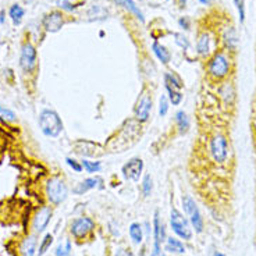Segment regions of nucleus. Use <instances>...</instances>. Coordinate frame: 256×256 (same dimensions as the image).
I'll use <instances>...</instances> for the list:
<instances>
[{"instance_id":"nucleus-31","label":"nucleus","mask_w":256,"mask_h":256,"mask_svg":"<svg viewBox=\"0 0 256 256\" xmlns=\"http://www.w3.org/2000/svg\"><path fill=\"white\" fill-rule=\"evenodd\" d=\"M52 244H53V236H52V234H46L45 237H44V240H42L40 245H39V250H38L39 256L45 255L46 250L50 248Z\"/></svg>"},{"instance_id":"nucleus-21","label":"nucleus","mask_w":256,"mask_h":256,"mask_svg":"<svg viewBox=\"0 0 256 256\" xmlns=\"http://www.w3.org/2000/svg\"><path fill=\"white\" fill-rule=\"evenodd\" d=\"M166 250L167 252H170V254H184L186 252V246H184V244L181 242L180 240L177 238H167L166 240Z\"/></svg>"},{"instance_id":"nucleus-3","label":"nucleus","mask_w":256,"mask_h":256,"mask_svg":"<svg viewBox=\"0 0 256 256\" xmlns=\"http://www.w3.org/2000/svg\"><path fill=\"white\" fill-rule=\"evenodd\" d=\"M230 58L228 56L223 53V52H218L209 62L208 66V71L210 74L212 78L214 80H222V78L227 77L228 72H230Z\"/></svg>"},{"instance_id":"nucleus-34","label":"nucleus","mask_w":256,"mask_h":256,"mask_svg":"<svg viewBox=\"0 0 256 256\" xmlns=\"http://www.w3.org/2000/svg\"><path fill=\"white\" fill-rule=\"evenodd\" d=\"M234 4L237 7L238 14H240V21H245V0H234Z\"/></svg>"},{"instance_id":"nucleus-19","label":"nucleus","mask_w":256,"mask_h":256,"mask_svg":"<svg viewBox=\"0 0 256 256\" xmlns=\"http://www.w3.org/2000/svg\"><path fill=\"white\" fill-rule=\"evenodd\" d=\"M174 120L177 122V127H178L180 134H186V131L190 130V118H188V116L184 110H180L176 113V117H174Z\"/></svg>"},{"instance_id":"nucleus-30","label":"nucleus","mask_w":256,"mask_h":256,"mask_svg":"<svg viewBox=\"0 0 256 256\" xmlns=\"http://www.w3.org/2000/svg\"><path fill=\"white\" fill-rule=\"evenodd\" d=\"M56 256H71V242L67 240L63 244H58L56 248Z\"/></svg>"},{"instance_id":"nucleus-29","label":"nucleus","mask_w":256,"mask_h":256,"mask_svg":"<svg viewBox=\"0 0 256 256\" xmlns=\"http://www.w3.org/2000/svg\"><path fill=\"white\" fill-rule=\"evenodd\" d=\"M152 190H154V180L149 174H146L142 180V192L145 196H149L152 194Z\"/></svg>"},{"instance_id":"nucleus-6","label":"nucleus","mask_w":256,"mask_h":256,"mask_svg":"<svg viewBox=\"0 0 256 256\" xmlns=\"http://www.w3.org/2000/svg\"><path fill=\"white\" fill-rule=\"evenodd\" d=\"M210 154L212 158L214 159L216 163H224L228 156V145L227 140L223 135H214L210 141Z\"/></svg>"},{"instance_id":"nucleus-5","label":"nucleus","mask_w":256,"mask_h":256,"mask_svg":"<svg viewBox=\"0 0 256 256\" xmlns=\"http://www.w3.org/2000/svg\"><path fill=\"white\" fill-rule=\"evenodd\" d=\"M182 208L186 210V216L190 218V222H191L192 227L195 228L196 232H202L204 231V218H202V214L199 212V208L195 204V200L191 198V196H184L182 198Z\"/></svg>"},{"instance_id":"nucleus-23","label":"nucleus","mask_w":256,"mask_h":256,"mask_svg":"<svg viewBox=\"0 0 256 256\" xmlns=\"http://www.w3.org/2000/svg\"><path fill=\"white\" fill-rule=\"evenodd\" d=\"M164 85H168L174 90H181L184 86V84L181 81V78L176 74V72H166L164 74Z\"/></svg>"},{"instance_id":"nucleus-38","label":"nucleus","mask_w":256,"mask_h":256,"mask_svg":"<svg viewBox=\"0 0 256 256\" xmlns=\"http://www.w3.org/2000/svg\"><path fill=\"white\" fill-rule=\"evenodd\" d=\"M116 256H134V255H132L130 250L120 248V250H117V252H116Z\"/></svg>"},{"instance_id":"nucleus-7","label":"nucleus","mask_w":256,"mask_h":256,"mask_svg":"<svg viewBox=\"0 0 256 256\" xmlns=\"http://www.w3.org/2000/svg\"><path fill=\"white\" fill-rule=\"evenodd\" d=\"M95 228V222L90 218H77L72 220L70 231L71 234L78 240L85 238L88 234H90Z\"/></svg>"},{"instance_id":"nucleus-20","label":"nucleus","mask_w":256,"mask_h":256,"mask_svg":"<svg viewBox=\"0 0 256 256\" xmlns=\"http://www.w3.org/2000/svg\"><path fill=\"white\" fill-rule=\"evenodd\" d=\"M35 250H36V238L30 236L21 245V254L22 256H35Z\"/></svg>"},{"instance_id":"nucleus-26","label":"nucleus","mask_w":256,"mask_h":256,"mask_svg":"<svg viewBox=\"0 0 256 256\" xmlns=\"http://www.w3.org/2000/svg\"><path fill=\"white\" fill-rule=\"evenodd\" d=\"M10 17L13 20L14 24L18 26L20 22H21V20H22V17H24V8L21 6H18V4L12 6V8H10Z\"/></svg>"},{"instance_id":"nucleus-15","label":"nucleus","mask_w":256,"mask_h":256,"mask_svg":"<svg viewBox=\"0 0 256 256\" xmlns=\"http://www.w3.org/2000/svg\"><path fill=\"white\" fill-rule=\"evenodd\" d=\"M212 49V39L210 35L209 34H200L198 38V42H196V52H198L199 56H202V58H205L208 56L209 53H210Z\"/></svg>"},{"instance_id":"nucleus-27","label":"nucleus","mask_w":256,"mask_h":256,"mask_svg":"<svg viewBox=\"0 0 256 256\" xmlns=\"http://www.w3.org/2000/svg\"><path fill=\"white\" fill-rule=\"evenodd\" d=\"M166 86L167 92H168V100L173 103L174 106H178L180 103L182 102V95H181V92H178L177 90H174L172 86H168V85H164Z\"/></svg>"},{"instance_id":"nucleus-39","label":"nucleus","mask_w":256,"mask_h":256,"mask_svg":"<svg viewBox=\"0 0 256 256\" xmlns=\"http://www.w3.org/2000/svg\"><path fill=\"white\" fill-rule=\"evenodd\" d=\"M199 3L200 4H205V6H209L212 3V0H199Z\"/></svg>"},{"instance_id":"nucleus-22","label":"nucleus","mask_w":256,"mask_h":256,"mask_svg":"<svg viewBox=\"0 0 256 256\" xmlns=\"http://www.w3.org/2000/svg\"><path fill=\"white\" fill-rule=\"evenodd\" d=\"M128 232H130V237H131L135 245H140L144 241V230H142V226L140 223L131 224Z\"/></svg>"},{"instance_id":"nucleus-17","label":"nucleus","mask_w":256,"mask_h":256,"mask_svg":"<svg viewBox=\"0 0 256 256\" xmlns=\"http://www.w3.org/2000/svg\"><path fill=\"white\" fill-rule=\"evenodd\" d=\"M152 50H154V56L159 58L163 64H168V62L172 60V53L167 50L166 46H163L162 44H159V42H154Z\"/></svg>"},{"instance_id":"nucleus-12","label":"nucleus","mask_w":256,"mask_h":256,"mask_svg":"<svg viewBox=\"0 0 256 256\" xmlns=\"http://www.w3.org/2000/svg\"><path fill=\"white\" fill-rule=\"evenodd\" d=\"M42 24H44V26H45V30L48 32L60 31L64 24L63 14L60 13V12H50L49 14H46L45 18L42 21Z\"/></svg>"},{"instance_id":"nucleus-41","label":"nucleus","mask_w":256,"mask_h":256,"mask_svg":"<svg viewBox=\"0 0 256 256\" xmlns=\"http://www.w3.org/2000/svg\"><path fill=\"white\" fill-rule=\"evenodd\" d=\"M180 3H181V6H186V0H180Z\"/></svg>"},{"instance_id":"nucleus-9","label":"nucleus","mask_w":256,"mask_h":256,"mask_svg":"<svg viewBox=\"0 0 256 256\" xmlns=\"http://www.w3.org/2000/svg\"><path fill=\"white\" fill-rule=\"evenodd\" d=\"M154 252L152 256H159L162 250V242L166 241V230H164V224L160 223L159 212H154Z\"/></svg>"},{"instance_id":"nucleus-16","label":"nucleus","mask_w":256,"mask_h":256,"mask_svg":"<svg viewBox=\"0 0 256 256\" xmlns=\"http://www.w3.org/2000/svg\"><path fill=\"white\" fill-rule=\"evenodd\" d=\"M223 42L227 49H230V50H236V49H237L238 35L234 26H228V28L224 31Z\"/></svg>"},{"instance_id":"nucleus-2","label":"nucleus","mask_w":256,"mask_h":256,"mask_svg":"<svg viewBox=\"0 0 256 256\" xmlns=\"http://www.w3.org/2000/svg\"><path fill=\"white\" fill-rule=\"evenodd\" d=\"M68 190L63 180L58 177H53L46 184V196L52 205H60L67 199Z\"/></svg>"},{"instance_id":"nucleus-36","label":"nucleus","mask_w":256,"mask_h":256,"mask_svg":"<svg viewBox=\"0 0 256 256\" xmlns=\"http://www.w3.org/2000/svg\"><path fill=\"white\" fill-rule=\"evenodd\" d=\"M56 3L62 10H66V12H74L76 10V6L71 3L70 0H58Z\"/></svg>"},{"instance_id":"nucleus-13","label":"nucleus","mask_w":256,"mask_h":256,"mask_svg":"<svg viewBox=\"0 0 256 256\" xmlns=\"http://www.w3.org/2000/svg\"><path fill=\"white\" fill-rule=\"evenodd\" d=\"M52 208L49 206H44L40 210L36 213V216L34 218V230L36 232H42L45 231V228L48 227V224L50 222L52 218Z\"/></svg>"},{"instance_id":"nucleus-8","label":"nucleus","mask_w":256,"mask_h":256,"mask_svg":"<svg viewBox=\"0 0 256 256\" xmlns=\"http://www.w3.org/2000/svg\"><path fill=\"white\" fill-rule=\"evenodd\" d=\"M122 176L126 177L130 181H140L142 176V172H144V162L140 158H132V159H130L122 166Z\"/></svg>"},{"instance_id":"nucleus-4","label":"nucleus","mask_w":256,"mask_h":256,"mask_svg":"<svg viewBox=\"0 0 256 256\" xmlns=\"http://www.w3.org/2000/svg\"><path fill=\"white\" fill-rule=\"evenodd\" d=\"M170 226H172V230L176 232V236L181 238V240L190 241L192 238V230L190 222L176 208H173L172 213H170Z\"/></svg>"},{"instance_id":"nucleus-24","label":"nucleus","mask_w":256,"mask_h":256,"mask_svg":"<svg viewBox=\"0 0 256 256\" xmlns=\"http://www.w3.org/2000/svg\"><path fill=\"white\" fill-rule=\"evenodd\" d=\"M81 164H82L84 170H85L86 173H99L100 168H102L100 162H90V160L84 159L82 162H81Z\"/></svg>"},{"instance_id":"nucleus-14","label":"nucleus","mask_w":256,"mask_h":256,"mask_svg":"<svg viewBox=\"0 0 256 256\" xmlns=\"http://www.w3.org/2000/svg\"><path fill=\"white\" fill-rule=\"evenodd\" d=\"M102 184L103 180L100 178V177H90V178L81 181V182L72 190V192H74L76 195H84L85 192L90 191V190H94V188H102Z\"/></svg>"},{"instance_id":"nucleus-18","label":"nucleus","mask_w":256,"mask_h":256,"mask_svg":"<svg viewBox=\"0 0 256 256\" xmlns=\"http://www.w3.org/2000/svg\"><path fill=\"white\" fill-rule=\"evenodd\" d=\"M116 3L118 4V6L124 7L126 10H128L130 13H132L136 17V18L140 20L141 22H144L145 21V18H144V14H142V12L140 10V7L135 4L132 0H116Z\"/></svg>"},{"instance_id":"nucleus-28","label":"nucleus","mask_w":256,"mask_h":256,"mask_svg":"<svg viewBox=\"0 0 256 256\" xmlns=\"http://www.w3.org/2000/svg\"><path fill=\"white\" fill-rule=\"evenodd\" d=\"M0 120H3V122H17V116H16L13 110L0 106Z\"/></svg>"},{"instance_id":"nucleus-10","label":"nucleus","mask_w":256,"mask_h":256,"mask_svg":"<svg viewBox=\"0 0 256 256\" xmlns=\"http://www.w3.org/2000/svg\"><path fill=\"white\" fill-rule=\"evenodd\" d=\"M20 66L26 72H31L35 68V66H36V50L31 44H26L22 46L21 58H20Z\"/></svg>"},{"instance_id":"nucleus-37","label":"nucleus","mask_w":256,"mask_h":256,"mask_svg":"<svg viewBox=\"0 0 256 256\" xmlns=\"http://www.w3.org/2000/svg\"><path fill=\"white\" fill-rule=\"evenodd\" d=\"M178 24L181 28H184V30H190L191 28V24H190V20L186 18V17H181L178 20Z\"/></svg>"},{"instance_id":"nucleus-11","label":"nucleus","mask_w":256,"mask_h":256,"mask_svg":"<svg viewBox=\"0 0 256 256\" xmlns=\"http://www.w3.org/2000/svg\"><path fill=\"white\" fill-rule=\"evenodd\" d=\"M150 112H152V98H150V95H148L146 94V95L142 96L141 99L138 100V103H136V108H135V118L141 122H148Z\"/></svg>"},{"instance_id":"nucleus-1","label":"nucleus","mask_w":256,"mask_h":256,"mask_svg":"<svg viewBox=\"0 0 256 256\" xmlns=\"http://www.w3.org/2000/svg\"><path fill=\"white\" fill-rule=\"evenodd\" d=\"M39 128L46 136L56 138L63 131V122L54 110L45 109L39 114Z\"/></svg>"},{"instance_id":"nucleus-25","label":"nucleus","mask_w":256,"mask_h":256,"mask_svg":"<svg viewBox=\"0 0 256 256\" xmlns=\"http://www.w3.org/2000/svg\"><path fill=\"white\" fill-rule=\"evenodd\" d=\"M220 95H222V98H223L224 100H226L227 103L232 102L234 95H236L232 85H230V84H224L223 86L220 88Z\"/></svg>"},{"instance_id":"nucleus-33","label":"nucleus","mask_w":256,"mask_h":256,"mask_svg":"<svg viewBox=\"0 0 256 256\" xmlns=\"http://www.w3.org/2000/svg\"><path fill=\"white\" fill-rule=\"evenodd\" d=\"M176 38V44L181 48V49H188L190 48V40L186 36H184L182 34H174Z\"/></svg>"},{"instance_id":"nucleus-35","label":"nucleus","mask_w":256,"mask_h":256,"mask_svg":"<svg viewBox=\"0 0 256 256\" xmlns=\"http://www.w3.org/2000/svg\"><path fill=\"white\" fill-rule=\"evenodd\" d=\"M66 162H67V164L74 170V172H77V173H81L84 170L82 164H81V162H77L76 159H71V158H67L66 159Z\"/></svg>"},{"instance_id":"nucleus-40","label":"nucleus","mask_w":256,"mask_h":256,"mask_svg":"<svg viewBox=\"0 0 256 256\" xmlns=\"http://www.w3.org/2000/svg\"><path fill=\"white\" fill-rule=\"evenodd\" d=\"M212 256H224L223 254H222V252H214V254H213V255Z\"/></svg>"},{"instance_id":"nucleus-32","label":"nucleus","mask_w":256,"mask_h":256,"mask_svg":"<svg viewBox=\"0 0 256 256\" xmlns=\"http://www.w3.org/2000/svg\"><path fill=\"white\" fill-rule=\"evenodd\" d=\"M168 104H170V100L166 95H162L159 102V114L160 117H164L168 112Z\"/></svg>"}]
</instances>
